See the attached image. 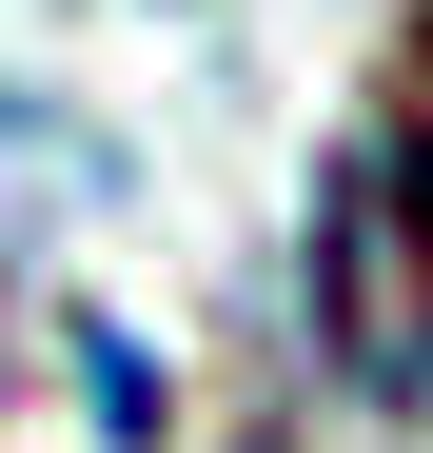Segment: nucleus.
Masks as SVG:
<instances>
[{"label": "nucleus", "mask_w": 433, "mask_h": 453, "mask_svg": "<svg viewBox=\"0 0 433 453\" xmlns=\"http://www.w3.org/2000/svg\"><path fill=\"white\" fill-rule=\"evenodd\" d=\"M296 316L354 414H433V119H354L296 217Z\"/></svg>", "instance_id": "f257e3e1"}, {"label": "nucleus", "mask_w": 433, "mask_h": 453, "mask_svg": "<svg viewBox=\"0 0 433 453\" xmlns=\"http://www.w3.org/2000/svg\"><path fill=\"white\" fill-rule=\"evenodd\" d=\"M80 395H99V434H118V453H158V355H138L118 316H80Z\"/></svg>", "instance_id": "f03ea898"}, {"label": "nucleus", "mask_w": 433, "mask_h": 453, "mask_svg": "<svg viewBox=\"0 0 433 453\" xmlns=\"http://www.w3.org/2000/svg\"><path fill=\"white\" fill-rule=\"evenodd\" d=\"M414 40H433V0H414Z\"/></svg>", "instance_id": "7ed1b4c3"}]
</instances>
